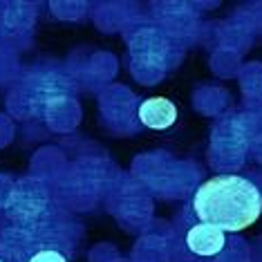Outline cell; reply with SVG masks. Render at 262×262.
Segmentation results:
<instances>
[{"label":"cell","instance_id":"cell-3","mask_svg":"<svg viewBox=\"0 0 262 262\" xmlns=\"http://www.w3.org/2000/svg\"><path fill=\"white\" fill-rule=\"evenodd\" d=\"M137 115H139V121L146 128L168 130L177 121V105L166 97H150V99L141 101Z\"/></svg>","mask_w":262,"mask_h":262},{"label":"cell","instance_id":"cell-1","mask_svg":"<svg viewBox=\"0 0 262 262\" xmlns=\"http://www.w3.org/2000/svg\"><path fill=\"white\" fill-rule=\"evenodd\" d=\"M193 211L200 222L240 233L262 215V193L242 175H215L195 190Z\"/></svg>","mask_w":262,"mask_h":262},{"label":"cell","instance_id":"cell-5","mask_svg":"<svg viewBox=\"0 0 262 262\" xmlns=\"http://www.w3.org/2000/svg\"><path fill=\"white\" fill-rule=\"evenodd\" d=\"M0 262H3V260H0Z\"/></svg>","mask_w":262,"mask_h":262},{"label":"cell","instance_id":"cell-4","mask_svg":"<svg viewBox=\"0 0 262 262\" xmlns=\"http://www.w3.org/2000/svg\"><path fill=\"white\" fill-rule=\"evenodd\" d=\"M29 262H68V260H65L63 253L54 251V249H43V251H38L36 255H32Z\"/></svg>","mask_w":262,"mask_h":262},{"label":"cell","instance_id":"cell-2","mask_svg":"<svg viewBox=\"0 0 262 262\" xmlns=\"http://www.w3.org/2000/svg\"><path fill=\"white\" fill-rule=\"evenodd\" d=\"M186 247L190 249V253L211 258V255H217L226 247V233L222 229H217V226L200 222L188 229Z\"/></svg>","mask_w":262,"mask_h":262}]
</instances>
